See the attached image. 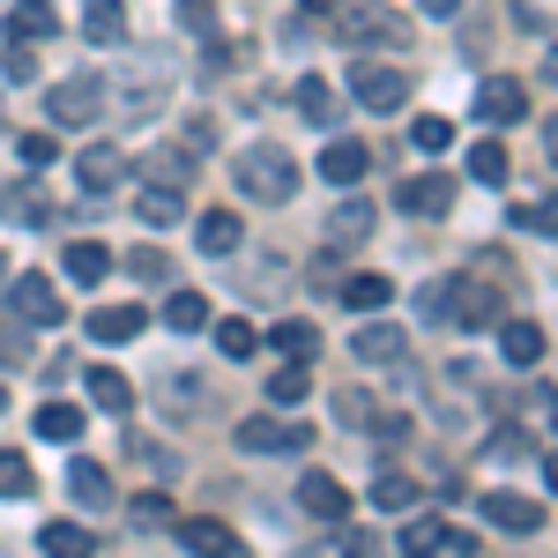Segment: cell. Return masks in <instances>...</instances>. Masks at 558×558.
<instances>
[{
    "label": "cell",
    "mask_w": 558,
    "mask_h": 558,
    "mask_svg": "<svg viewBox=\"0 0 558 558\" xmlns=\"http://www.w3.org/2000/svg\"><path fill=\"white\" fill-rule=\"evenodd\" d=\"M179 544H186L194 558H246V544H239L223 521H209V514H186V521H179Z\"/></svg>",
    "instance_id": "9a60e30c"
},
{
    "label": "cell",
    "mask_w": 558,
    "mask_h": 558,
    "mask_svg": "<svg viewBox=\"0 0 558 558\" xmlns=\"http://www.w3.org/2000/svg\"><path fill=\"white\" fill-rule=\"evenodd\" d=\"M52 31H60V8H52V0H15V8H8V38L15 45H38V38H52Z\"/></svg>",
    "instance_id": "d4e9b609"
},
{
    "label": "cell",
    "mask_w": 558,
    "mask_h": 558,
    "mask_svg": "<svg viewBox=\"0 0 558 558\" xmlns=\"http://www.w3.org/2000/svg\"><path fill=\"white\" fill-rule=\"evenodd\" d=\"M305 395H313V380H305V365H299V357H283V373L268 380V402H276V410H299Z\"/></svg>",
    "instance_id": "74e56055"
},
{
    "label": "cell",
    "mask_w": 558,
    "mask_h": 558,
    "mask_svg": "<svg viewBox=\"0 0 558 558\" xmlns=\"http://www.w3.org/2000/svg\"><path fill=\"white\" fill-rule=\"evenodd\" d=\"M239 239H246V223H239L231 209H209L202 223H194V246H202V254H216V260L239 254Z\"/></svg>",
    "instance_id": "484cf974"
},
{
    "label": "cell",
    "mask_w": 558,
    "mask_h": 558,
    "mask_svg": "<svg viewBox=\"0 0 558 558\" xmlns=\"http://www.w3.org/2000/svg\"><path fill=\"white\" fill-rule=\"evenodd\" d=\"M470 179L476 186H507V142H470Z\"/></svg>",
    "instance_id": "d590c367"
},
{
    "label": "cell",
    "mask_w": 558,
    "mask_h": 558,
    "mask_svg": "<svg viewBox=\"0 0 558 558\" xmlns=\"http://www.w3.org/2000/svg\"><path fill=\"white\" fill-rule=\"evenodd\" d=\"M484 521L499 536H536L544 529V499H521V492H484Z\"/></svg>",
    "instance_id": "7c38bea8"
},
{
    "label": "cell",
    "mask_w": 558,
    "mask_h": 558,
    "mask_svg": "<svg viewBox=\"0 0 558 558\" xmlns=\"http://www.w3.org/2000/svg\"><path fill=\"white\" fill-rule=\"evenodd\" d=\"M395 209L402 216H447L454 209V179L447 172H410L402 186H395Z\"/></svg>",
    "instance_id": "30bf717a"
},
{
    "label": "cell",
    "mask_w": 558,
    "mask_h": 558,
    "mask_svg": "<svg viewBox=\"0 0 558 558\" xmlns=\"http://www.w3.org/2000/svg\"><path fill=\"white\" fill-rule=\"evenodd\" d=\"M112 97H120V112H128V120H149V112L172 97V60H134Z\"/></svg>",
    "instance_id": "5b68a950"
},
{
    "label": "cell",
    "mask_w": 558,
    "mask_h": 558,
    "mask_svg": "<svg viewBox=\"0 0 558 558\" xmlns=\"http://www.w3.org/2000/svg\"><path fill=\"white\" fill-rule=\"evenodd\" d=\"M120 179H128V157H120L112 142H97V149L75 157V186H83V194H112Z\"/></svg>",
    "instance_id": "2e32d148"
},
{
    "label": "cell",
    "mask_w": 558,
    "mask_h": 558,
    "mask_svg": "<svg viewBox=\"0 0 558 558\" xmlns=\"http://www.w3.org/2000/svg\"><path fill=\"white\" fill-rule=\"evenodd\" d=\"M373 507H387V514H410V507H417V484H410L402 470H387L380 484H373Z\"/></svg>",
    "instance_id": "60d3db41"
},
{
    "label": "cell",
    "mask_w": 558,
    "mask_h": 558,
    "mask_svg": "<svg viewBox=\"0 0 558 558\" xmlns=\"http://www.w3.org/2000/svg\"><path fill=\"white\" fill-rule=\"evenodd\" d=\"M231 186H239L246 202H291V194H299V165H291V149L254 142V149L231 157Z\"/></svg>",
    "instance_id": "6da1fadb"
},
{
    "label": "cell",
    "mask_w": 558,
    "mask_h": 558,
    "mask_svg": "<svg viewBox=\"0 0 558 558\" xmlns=\"http://www.w3.org/2000/svg\"><path fill=\"white\" fill-rule=\"evenodd\" d=\"M38 439L75 447V439H83V410H75V402H38Z\"/></svg>",
    "instance_id": "d6a6232c"
},
{
    "label": "cell",
    "mask_w": 558,
    "mask_h": 558,
    "mask_svg": "<svg viewBox=\"0 0 558 558\" xmlns=\"http://www.w3.org/2000/svg\"><path fill=\"white\" fill-rule=\"evenodd\" d=\"M83 387H89V402H97L105 417H128V410H134V387L120 380L112 365H97V373H83Z\"/></svg>",
    "instance_id": "83f0119b"
},
{
    "label": "cell",
    "mask_w": 558,
    "mask_h": 558,
    "mask_svg": "<svg viewBox=\"0 0 558 558\" xmlns=\"http://www.w3.org/2000/svg\"><path fill=\"white\" fill-rule=\"evenodd\" d=\"M23 357H31V343H23V336H8V328H0V365H23Z\"/></svg>",
    "instance_id": "816d5d0a"
},
{
    "label": "cell",
    "mask_w": 558,
    "mask_h": 558,
    "mask_svg": "<svg viewBox=\"0 0 558 558\" xmlns=\"http://www.w3.org/2000/svg\"><path fill=\"white\" fill-rule=\"evenodd\" d=\"M499 350H507V365H544V328L536 320H507L499 328Z\"/></svg>",
    "instance_id": "f546056e"
},
{
    "label": "cell",
    "mask_w": 558,
    "mask_h": 558,
    "mask_svg": "<svg viewBox=\"0 0 558 558\" xmlns=\"http://www.w3.org/2000/svg\"><path fill=\"white\" fill-rule=\"evenodd\" d=\"M373 417H380V402H373L365 387H343V395H336V425L343 432H373Z\"/></svg>",
    "instance_id": "8d00e7d4"
},
{
    "label": "cell",
    "mask_w": 558,
    "mask_h": 558,
    "mask_svg": "<svg viewBox=\"0 0 558 558\" xmlns=\"http://www.w3.org/2000/svg\"><path fill=\"white\" fill-rule=\"evenodd\" d=\"M186 8V23H209V0H179Z\"/></svg>",
    "instance_id": "f5cc1de1"
},
{
    "label": "cell",
    "mask_w": 558,
    "mask_h": 558,
    "mask_svg": "<svg viewBox=\"0 0 558 558\" xmlns=\"http://www.w3.org/2000/svg\"><path fill=\"white\" fill-rule=\"evenodd\" d=\"M128 276H142V283H172V260L157 254V246H134V254H128Z\"/></svg>",
    "instance_id": "ee69618b"
},
{
    "label": "cell",
    "mask_w": 558,
    "mask_h": 558,
    "mask_svg": "<svg viewBox=\"0 0 558 558\" xmlns=\"http://www.w3.org/2000/svg\"><path fill=\"white\" fill-rule=\"evenodd\" d=\"M336 45H402V23H395V15H357V8H343V15H336Z\"/></svg>",
    "instance_id": "ac0fdd59"
},
{
    "label": "cell",
    "mask_w": 558,
    "mask_h": 558,
    "mask_svg": "<svg viewBox=\"0 0 558 558\" xmlns=\"http://www.w3.org/2000/svg\"><path fill=\"white\" fill-rule=\"evenodd\" d=\"M216 350H223V357L239 365V357H254V350H260V328H254V320H239V313H231V320H216Z\"/></svg>",
    "instance_id": "e575fe53"
},
{
    "label": "cell",
    "mask_w": 558,
    "mask_h": 558,
    "mask_svg": "<svg viewBox=\"0 0 558 558\" xmlns=\"http://www.w3.org/2000/svg\"><path fill=\"white\" fill-rule=\"evenodd\" d=\"M134 216H142L149 231H165V223L186 216V194H179V186H157V179H142V186H134Z\"/></svg>",
    "instance_id": "7402d4cb"
},
{
    "label": "cell",
    "mask_w": 558,
    "mask_h": 558,
    "mask_svg": "<svg viewBox=\"0 0 558 558\" xmlns=\"http://www.w3.org/2000/svg\"><path fill=\"white\" fill-rule=\"evenodd\" d=\"M299 120H313V128H336V89L320 83V75H299Z\"/></svg>",
    "instance_id": "1f68e13d"
},
{
    "label": "cell",
    "mask_w": 558,
    "mask_h": 558,
    "mask_svg": "<svg viewBox=\"0 0 558 558\" xmlns=\"http://www.w3.org/2000/svg\"><path fill=\"white\" fill-rule=\"evenodd\" d=\"M395 551H402V558H476V536H470V529H454L447 514H417V507H410L402 536H395Z\"/></svg>",
    "instance_id": "3957f363"
},
{
    "label": "cell",
    "mask_w": 558,
    "mask_h": 558,
    "mask_svg": "<svg viewBox=\"0 0 558 558\" xmlns=\"http://www.w3.org/2000/svg\"><path fill=\"white\" fill-rule=\"evenodd\" d=\"M15 157H23V172H45V165L60 157V142H52V134H23V142H15Z\"/></svg>",
    "instance_id": "bcb514c9"
},
{
    "label": "cell",
    "mask_w": 558,
    "mask_h": 558,
    "mask_svg": "<svg viewBox=\"0 0 558 558\" xmlns=\"http://www.w3.org/2000/svg\"><path fill=\"white\" fill-rule=\"evenodd\" d=\"M68 492H75V507L105 514V507H112V476H105V462H97V454H75V462H68Z\"/></svg>",
    "instance_id": "d6986e66"
},
{
    "label": "cell",
    "mask_w": 558,
    "mask_h": 558,
    "mask_svg": "<svg viewBox=\"0 0 558 558\" xmlns=\"http://www.w3.org/2000/svg\"><path fill=\"white\" fill-rule=\"evenodd\" d=\"M165 328H179V336L209 328V299H202V291H172V299H165Z\"/></svg>",
    "instance_id": "836d02e7"
},
{
    "label": "cell",
    "mask_w": 558,
    "mask_h": 558,
    "mask_svg": "<svg viewBox=\"0 0 558 558\" xmlns=\"http://www.w3.org/2000/svg\"><path fill=\"white\" fill-rule=\"evenodd\" d=\"M299 514H313V521H350V492L328 470H305L299 476Z\"/></svg>",
    "instance_id": "5bb4252c"
},
{
    "label": "cell",
    "mask_w": 558,
    "mask_h": 558,
    "mask_svg": "<svg viewBox=\"0 0 558 558\" xmlns=\"http://www.w3.org/2000/svg\"><path fill=\"white\" fill-rule=\"evenodd\" d=\"M142 328H149V313H142V305H97V313H89V336H97V343H134V336H142Z\"/></svg>",
    "instance_id": "603a6c76"
},
{
    "label": "cell",
    "mask_w": 558,
    "mask_h": 558,
    "mask_svg": "<svg viewBox=\"0 0 558 558\" xmlns=\"http://www.w3.org/2000/svg\"><path fill=\"white\" fill-rule=\"evenodd\" d=\"M8 313L31 320V328H60L68 320V299L52 291V276H8Z\"/></svg>",
    "instance_id": "52a82bcc"
},
{
    "label": "cell",
    "mask_w": 558,
    "mask_h": 558,
    "mask_svg": "<svg viewBox=\"0 0 558 558\" xmlns=\"http://www.w3.org/2000/svg\"><path fill=\"white\" fill-rule=\"evenodd\" d=\"M128 521L134 529H165V521H172V499H165V492H142V499L128 507Z\"/></svg>",
    "instance_id": "f6af8a7d"
},
{
    "label": "cell",
    "mask_w": 558,
    "mask_h": 558,
    "mask_svg": "<svg viewBox=\"0 0 558 558\" xmlns=\"http://www.w3.org/2000/svg\"><path fill=\"white\" fill-rule=\"evenodd\" d=\"M410 142H417V149H425V157H439V149H447V142H454V120H439V112H425V120H417V128H410Z\"/></svg>",
    "instance_id": "7bdbcfd3"
},
{
    "label": "cell",
    "mask_w": 558,
    "mask_h": 558,
    "mask_svg": "<svg viewBox=\"0 0 558 558\" xmlns=\"http://www.w3.org/2000/svg\"><path fill=\"white\" fill-rule=\"evenodd\" d=\"M365 172H373V149H365V142H328V149H320V179H328V186H357Z\"/></svg>",
    "instance_id": "44dd1931"
},
{
    "label": "cell",
    "mask_w": 558,
    "mask_h": 558,
    "mask_svg": "<svg viewBox=\"0 0 558 558\" xmlns=\"http://www.w3.org/2000/svg\"><path fill=\"white\" fill-rule=\"evenodd\" d=\"M350 97H357L365 112H402L410 75H402V68H380V60H357V68H350Z\"/></svg>",
    "instance_id": "ba28073f"
},
{
    "label": "cell",
    "mask_w": 558,
    "mask_h": 558,
    "mask_svg": "<svg viewBox=\"0 0 558 558\" xmlns=\"http://www.w3.org/2000/svg\"><path fill=\"white\" fill-rule=\"evenodd\" d=\"M38 551L45 558H97V529H83V521H45Z\"/></svg>",
    "instance_id": "cb8c5ba5"
},
{
    "label": "cell",
    "mask_w": 558,
    "mask_h": 558,
    "mask_svg": "<svg viewBox=\"0 0 558 558\" xmlns=\"http://www.w3.org/2000/svg\"><path fill=\"white\" fill-rule=\"evenodd\" d=\"M499 291L492 283H470V276H447V305H439V320H454L462 336H484V328H499Z\"/></svg>",
    "instance_id": "277c9868"
},
{
    "label": "cell",
    "mask_w": 558,
    "mask_h": 558,
    "mask_svg": "<svg viewBox=\"0 0 558 558\" xmlns=\"http://www.w3.org/2000/svg\"><path fill=\"white\" fill-rule=\"evenodd\" d=\"M120 31H128V8L120 0H83V38L89 45H112Z\"/></svg>",
    "instance_id": "4dcf8cb0"
},
{
    "label": "cell",
    "mask_w": 558,
    "mask_h": 558,
    "mask_svg": "<svg viewBox=\"0 0 558 558\" xmlns=\"http://www.w3.org/2000/svg\"><path fill=\"white\" fill-rule=\"evenodd\" d=\"M0 216H8V223H23V231H38V223L60 216V202L45 194L38 179H8V186H0Z\"/></svg>",
    "instance_id": "8fae6325"
},
{
    "label": "cell",
    "mask_w": 558,
    "mask_h": 558,
    "mask_svg": "<svg viewBox=\"0 0 558 558\" xmlns=\"http://www.w3.org/2000/svg\"><path fill=\"white\" fill-rule=\"evenodd\" d=\"M31 492H38V470L15 447H0V499H31Z\"/></svg>",
    "instance_id": "ab89813d"
},
{
    "label": "cell",
    "mask_w": 558,
    "mask_h": 558,
    "mask_svg": "<svg viewBox=\"0 0 558 558\" xmlns=\"http://www.w3.org/2000/svg\"><path fill=\"white\" fill-rule=\"evenodd\" d=\"M336 299L350 313H387L395 305V276H350V283H336Z\"/></svg>",
    "instance_id": "4316f807"
},
{
    "label": "cell",
    "mask_w": 558,
    "mask_h": 558,
    "mask_svg": "<svg viewBox=\"0 0 558 558\" xmlns=\"http://www.w3.org/2000/svg\"><path fill=\"white\" fill-rule=\"evenodd\" d=\"M194 165H202V157H186V149H165V157H149V165H142V179H157V186H179V194H186Z\"/></svg>",
    "instance_id": "f35d334b"
},
{
    "label": "cell",
    "mask_w": 558,
    "mask_h": 558,
    "mask_svg": "<svg viewBox=\"0 0 558 558\" xmlns=\"http://www.w3.org/2000/svg\"><path fill=\"white\" fill-rule=\"evenodd\" d=\"M439 305H447V276H432L425 291H417V320H432V328H439Z\"/></svg>",
    "instance_id": "f907efd6"
},
{
    "label": "cell",
    "mask_w": 558,
    "mask_h": 558,
    "mask_svg": "<svg viewBox=\"0 0 558 558\" xmlns=\"http://www.w3.org/2000/svg\"><path fill=\"white\" fill-rule=\"evenodd\" d=\"M0 75H8V83H38V45H8Z\"/></svg>",
    "instance_id": "7dc6e473"
},
{
    "label": "cell",
    "mask_w": 558,
    "mask_h": 558,
    "mask_svg": "<svg viewBox=\"0 0 558 558\" xmlns=\"http://www.w3.org/2000/svg\"><path fill=\"white\" fill-rule=\"evenodd\" d=\"M373 239V202L365 194H350L343 209L328 216V254H343V246H365Z\"/></svg>",
    "instance_id": "ffe728a7"
},
{
    "label": "cell",
    "mask_w": 558,
    "mask_h": 558,
    "mask_svg": "<svg viewBox=\"0 0 558 558\" xmlns=\"http://www.w3.org/2000/svg\"><path fill=\"white\" fill-rule=\"evenodd\" d=\"M417 8H425V15H454L462 0H417Z\"/></svg>",
    "instance_id": "db71d44e"
},
{
    "label": "cell",
    "mask_w": 558,
    "mask_h": 558,
    "mask_svg": "<svg viewBox=\"0 0 558 558\" xmlns=\"http://www.w3.org/2000/svg\"><path fill=\"white\" fill-rule=\"evenodd\" d=\"M60 276H68L75 291H97V283L112 276V246H97V239H75V246L60 254Z\"/></svg>",
    "instance_id": "e0dca14e"
},
{
    "label": "cell",
    "mask_w": 558,
    "mask_h": 558,
    "mask_svg": "<svg viewBox=\"0 0 558 558\" xmlns=\"http://www.w3.org/2000/svg\"><path fill=\"white\" fill-rule=\"evenodd\" d=\"M514 231H529V239H551V202H521V209H514Z\"/></svg>",
    "instance_id": "c3c4849f"
},
{
    "label": "cell",
    "mask_w": 558,
    "mask_h": 558,
    "mask_svg": "<svg viewBox=\"0 0 558 558\" xmlns=\"http://www.w3.org/2000/svg\"><path fill=\"white\" fill-rule=\"evenodd\" d=\"M231 447H239V454H305V447H313V425H305L299 410L239 417V425H231Z\"/></svg>",
    "instance_id": "7a4b0ae2"
},
{
    "label": "cell",
    "mask_w": 558,
    "mask_h": 558,
    "mask_svg": "<svg viewBox=\"0 0 558 558\" xmlns=\"http://www.w3.org/2000/svg\"><path fill=\"white\" fill-rule=\"evenodd\" d=\"M336 8H343V0H305V15H336Z\"/></svg>",
    "instance_id": "11a10c76"
},
{
    "label": "cell",
    "mask_w": 558,
    "mask_h": 558,
    "mask_svg": "<svg viewBox=\"0 0 558 558\" xmlns=\"http://www.w3.org/2000/svg\"><path fill=\"white\" fill-rule=\"evenodd\" d=\"M45 112H52V128H97V112H105V83H97V75H68V83H52Z\"/></svg>",
    "instance_id": "8992f818"
},
{
    "label": "cell",
    "mask_w": 558,
    "mask_h": 558,
    "mask_svg": "<svg viewBox=\"0 0 558 558\" xmlns=\"http://www.w3.org/2000/svg\"><path fill=\"white\" fill-rule=\"evenodd\" d=\"M521 454H536V447H529V432H521V425H499L492 439H484V462H521Z\"/></svg>",
    "instance_id": "b9f144b4"
},
{
    "label": "cell",
    "mask_w": 558,
    "mask_h": 558,
    "mask_svg": "<svg viewBox=\"0 0 558 558\" xmlns=\"http://www.w3.org/2000/svg\"><path fill=\"white\" fill-rule=\"evenodd\" d=\"M0 410H8V395H0Z\"/></svg>",
    "instance_id": "9f6ffc18"
},
{
    "label": "cell",
    "mask_w": 558,
    "mask_h": 558,
    "mask_svg": "<svg viewBox=\"0 0 558 558\" xmlns=\"http://www.w3.org/2000/svg\"><path fill=\"white\" fill-rule=\"evenodd\" d=\"M476 120H484V128H514V120H529V83H514V75H484V89H476Z\"/></svg>",
    "instance_id": "9c48e42d"
},
{
    "label": "cell",
    "mask_w": 558,
    "mask_h": 558,
    "mask_svg": "<svg viewBox=\"0 0 558 558\" xmlns=\"http://www.w3.org/2000/svg\"><path fill=\"white\" fill-rule=\"evenodd\" d=\"M350 357H365V365H402V357H410V328H395V320H365V328L350 336Z\"/></svg>",
    "instance_id": "4fadbf2b"
},
{
    "label": "cell",
    "mask_w": 558,
    "mask_h": 558,
    "mask_svg": "<svg viewBox=\"0 0 558 558\" xmlns=\"http://www.w3.org/2000/svg\"><path fill=\"white\" fill-rule=\"evenodd\" d=\"M260 343L283 350V357H299V365H313V350H320V328H313V320H276Z\"/></svg>",
    "instance_id": "f1b7e54d"
},
{
    "label": "cell",
    "mask_w": 558,
    "mask_h": 558,
    "mask_svg": "<svg viewBox=\"0 0 558 558\" xmlns=\"http://www.w3.org/2000/svg\"><path fill=\"white\" fill-rule=\"evenodd\" d=\"M343 558H387V544L373 529H343Z\"/></svg>",
    "instance_id": "681fc988"
}]
</instances>
